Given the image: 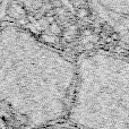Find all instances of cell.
Here are the masks:
<instances>
[{"label":"cell","mask_w":129,"mask_h":129,"mask_svg":"<svg viewBox=\"0 0 129 129\" xmlns=\"http://www.w3.org/2000/svg\"><path fill=\"white\" fill-rule=\"evenodd\" d=\"M76 66L59 52L16 28L0 32V101L33 125L69 111Z\"/></svg>","instance_id":"1"},{"label":"cell","mask_w":129,"mask_h":129,"mask_svg":"<svg viewBox=\"0 0 129 129\" xmlns=\"http://www.w3.org/2000/svg\"><path fill=\"white\" fill-rule=\"evenodd\" d=\"M80 127L129 128V60L104 52L83 57L69 109Z\"/></svg>","instance_id":"2"},{"label":"cell","mask_w":129,"mask_h":129,"mask_svg":"<svg viewBox=\"0 0 129 129\" xmlns=\"http://www.w3.org/2000/svg\"><path fill=\"white\" fill-rule=\"evenodd\" d=\"M94 14L129 44V0H91Z\"/></svg>","instance_id":"3"}]
</instances>
